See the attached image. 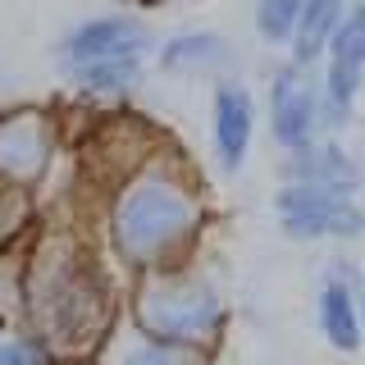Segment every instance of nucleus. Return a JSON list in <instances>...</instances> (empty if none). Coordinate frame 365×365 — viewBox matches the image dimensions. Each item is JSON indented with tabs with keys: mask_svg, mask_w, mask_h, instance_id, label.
<instances>
[{
	"mask_svg": "<svg viewBox=\"0 0 365 365\" xmlns=\"http://www.w3.org/2000/svg\"><path fill=\"white\" fill-rule=\"evenodd\" d=\"M210 220L215 205L205 178L169 137H160L128 174L101 192L96 237L123 279H142L201 260Z\"/></svg>",
	"mask_w": 365,
	"mask_h": 365,
	"instance_id": "f257e3e1",
	"label": "nucleus"
},
{
	"mask_svg": "<svg viewBox=\"0 0 365 365\" xmlns=\"http://www.w3.org/2000/svg\"><path fill=\"white\" fill-rule=\"evenodd\" d=\"M128 279L110 260L106 242L83 224H41L23 233V315L64 356L91 361L119 324Z\"/></svg>",
	"mask_w": 365,
	"mask_h": 365,
	"instance_id": "f03ea898",
	"label": "nucleus"
},
{
	"mask_svg": "<svg viewBox=\"0 0 365 365\" xmlns=\"http://www.w3.org/2000/svg\"><path fill=\"white\" fill-rule=\"evenodd\" d=\"M123 315L151 338L201 351V356H220L228 347V329H233V306H228L220 279L205 269V260L128 279Z\"/></svg>",
	"mask_w": 365,
	"mask_h": 365,
	"instance_id": "7ed1b4c3",
	"label": "nucleus"
},
{
	"mask_svg": "<svg viewBox=\"0 0 365 365\" xmlns=\"http://www.w3.org/2000/svg\"><path fill=\"white\" fill-rule=\"evenodd\" d=\"M64 151V119L60 110L37 101L0 106V192L32 201L51 182Z\"/></svg>",
	"mask_w": 365,
	"mask_h": 365,
	"instance_id": "20e7f679",
	"label": "nucleus"
},
{
	"mask_svg": "<svg viewBox=\"0 0 365 365\" xmlns=\"http://www.w3.org/2000/svg\"><path fill=\"white\" fill-rule=\"evenodd\" d=\"M269 205H274V220H279L288 242L351 247L365 237V201L361 197L324 192V187H311V182H279Z\"/></svg>",
	"mask_w": 365,
	"mask_h": 365,
	"instance_id": "39448f33",
	"label": "nucleus"
},
{
	"mask_svg": "<svg viewBox=\"0 0 365 365\" xmlns=\"http://www.w3.org/2000/svg\"><path fill=\"white\" fill-rule=\"evenodd\" d=\"M265 128L269 142L283 155L311 146L315 137H324V91H319V73L302 68L292 60H279L269 68L265 83Z\"/></svg>",
	"mask_w": 365,
	"mask_h": 365,
	"instance_id": "423d86ee",
	"label": "nucleus"
},
{
	"mask_svg": "<svg viewBox=\"0 0 365 365\" xmlns=\"http://www.w3.org/2000/svg\"><path fill=\"white\" fill-rule=\"evenodd\" d=\"M319 91H324V128L342 133L356 119V101L365 91V0H351L342 14L319 60Z\"/></svg>",
	"mask_w": 365,
	"mask_h": 365,
	"instance_id": "0eeeda50",
	"label": "nucleus"
},
{
	"mask_svg": "<svg viewBox=\"0 0 365 365\" xmlns=\"http://www.w3.org/2000/svg\"><path fill=\"white\" fill-rule=\"evenodd\" d=\"M155 51V32L137 9H110V14H91L55 41V68H83L96 60H123V55H146Z\"/></svg>",
	"mask_w": 365,
	"mask_h": 365,
	"instance_id": "6e6552de",
	"label": "nucleus"
},
{
	"mask_svg": "<svg viewBox=\"0 0 365 365\" xmlns=\"http://www.w3.org/2000/svg\"><path fill=\"white\" fill-rule=\"evenodd\" d=\"M361 279L365 274L356 265V256L338 251V256H329L324 274H319V288H315V329L324 338V347L338 351V356H361L365 347V319L356 306Z\"/></svg>",
	"mask_w": 365,
	"mask_h": 365,
	"instance_id": "1a4fd4ad",
	"label": "nucleus"
},
{
	"mask_svg": "<svg viewBox=\"0 0 365 365\" xmlns=\"http://www.w3.org/2000/svg\"><path fill=\"white\" fill-rule=\"evenodd\" d=\"M260 133V101L242 78L210 83V155L220 174H242Z\"/></svg>",
	"mask_w": 365,
	"mask_h": 365,
	"instance_id": "9d476101",
	"label": "nucleus"
},
{
	"mask_svg": "<svg viewBox=\"0 0 365 365\" xmlns=\"http://www.w3.org/2000/svg\"><path fill=\"white\" fill-rule=\"evenodd\" d=\"M155 68L165 78H182V83H220V78H233L237 68V51L224 32L215 28H182L169 32L165 41H155L151 51Z\"/></svg>",
	"mask_w": 365,
	"mask_h": 365,
	"instance_id": "9b49d317",
	"label": "nucleus"
},
{
	"mask_svg": "<svg viewBox=\"0 0 365 365\" xmlns=\"http://www.w3.org/2000/svg\"><path fill=\"white\" fill-rule=\"evenodd\" d=\"M279 182H311V187H324V192L361 197L365 192V160L351 151V146H342L338 133H324V137H315L311 146L283 155Z\"/></svg>",
	"mask_w": 365,
	"mask_h": 365,
	"instance_id": "f8f14e48",
	"label": "nucleus"
},
{
	"mask_svg": "<svg viewBox=\"0 0 365 365\" xmlns=\"http://www.w3.org/2000/svg\"><path fill=\"white\" fill-rule=\"evenodd\" d=\"M215 361L220 356H201V351L151 338L128 315H119V324L110 329L106 342L96 347V356H91V365H215Z\"/></svg>",
	"mask_w": 365,
	"mask_h": 365,
	"instance_id": "ddd939ff",
	"label": "nucleus"
},
{
	"mask_svg": "<svg viewBox=\"0 0 365 365\" xmlns=\"http://www.w3.org/2000/svg\"><path fill=\"white\" fill-rule=\"evenodd\" d=\"M146 64H151L146 55H123V60H96L83 68H68L60 78L87 106H119V101H128L146 83Z\"/></svg>",
	"mask_w": 365,
	"mask_h": 365,
	"instance_id": "4468645a",
	"label": "nucleus"
},
{
	"mask_svg": "<svg viewBox=\"0 0 365 365\" xmlns=\"http://www.w3.org/2000/svg\"><path fill=\"white\" fill-rule=\"evenodd\" d=\"M347 5H351V0H306L302 23H297L292 46H288L283 60H292L302 68H315L319 60H324V51H329V41H334V32H338L342 14H347Z\"/></svg>",
	"mask_w": 365,
	"mask_h": 365,
	"instance_id": "2eb2a0df",
	"label": "nucleus"
},
{
	"mask_svg": "<svg viewBox=\"0 0 365 365\" xmlns=\"http://www.w3.org/2000/svg\"><path fill=\"white\" fill-rule=\"evenodd\" d=\"M302 9H306V0H256L251 28H256V37L265 41L269 51H288L297 23H302Z\"/></svg>",
	"mask_w": 365,
	"mask_h": 365,
	"instance_id": "dca6fc26",
	"label": "nucleus"
},
{
	"mask_svg": "<svg viewBox=\"0 0 365 365\" xmlns=\"http://www.w3.org/2000/svg\"><path fill=\"white\" fill-rule=\"evenodd\" d=\"M0 365H64V356L32 324L0 334Z\"/></svg>",
	"mask_w": 365,
	"mask_h": 365,
	"instance_id": "f3484780",
	"label": "nucleus"
},
{
	"mask_svg": "<svg viewBox=\"0 0 365 365\" xmlns=\"http://www.w3.org/2000/svg\"><path fill=\"white\" fill-rule=\"evenodd\" d=\"M28 228H32V201L0 192V251H5L9 242H19Z\"/></svg>",
	"mask_w": 365,
	"mask_h": 365,
	"instance_id": "a211bd4d",
	"label": "nucleus"
},
{
	"mask_svg": "<svg viewBox=\"0 0 365 365\" xmlns=\"http://www.w3.org/2000/svg\"><path fill=\"white\" fill-rule=\"evenodd\" d=\"M356 306H361V319H365V279H361V288H356Z\"/></svg>",
	"mask_w": 365,
	"mask_h": 365,
	"instance_id": "6ab92c4d",
	"label": "nucleus"
},
{
	"mask_svg": "<svg viewBox=\"0 0 365 365\" xmlns=\"http://www.w3.org/2000/svg\"><path fill=\"white\" fill-rule=\"evenodd\" d=\"M78 365H91V361H78Z\"/></svg>",
	"mask_w": 365,
	"mask_h": 365,
	"instance_id": "aec40b11",
	"label": "nucleus"
}]
</instances>
